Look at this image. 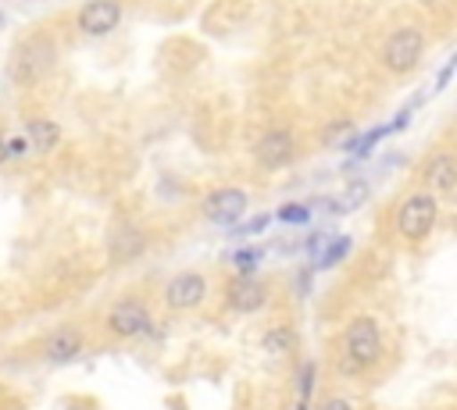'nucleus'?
<instances>
[{
  "instance_id": "obj_8",
  "label": "nucleus",
  "mask_w": 457,
  "mask_h": 410,
  "mask_svg": "<svg viewBox=\"0 0 457 410\" xmlns=\"http://www.w3.org/2000/svg\"><path fill=\"white\" fill-rule=\"evenodd\" d=\"M425 185H428V196H443L450 200L457 193V157L450 150H436L425 164Z\"/></svg>"
},
{
  "instance_id": "obj_1",
  "label": "nucleus",
  "mask_w": 457,
  "mask_h": 410,
  "mask_svg": "<svg viewBox=\"0 0 457 410\" xmlns=\"http://www.w3.org/2000/svg\"><path fill=\"white\" fill-rule=\"evenodd\" d=\"M57 64V43L46 32H29L14 43L11 61H7V78L18 89H32L39 86Z\"/></svg>"
},
{
  "instance_id": "obj_9",
  "label": "nucleus",
  "mask_w": 457,
  "mask_h": 410,
  "mask_svg": "<svg viewBox=\"0 0 457 410\" xmlns=\"http://www.w3.org/2000/svg\"><path fill=\"white\" fill-rule=\"evenodd\" d=\"M246 203L250 200H246V193L239 185H221L204 200V214L211 221H218V225H232V221H239L246 214Z\"/></svg>"
},
{
  "instance_id": "obj_17",
  "label": "nucleus",
  "mask_w": 457,
  "mask_h": 410,
  "mask_svg": "<svg viewBox=\"0 0 457 410\" xmlns=\"http://www.w3.org/2000/svg\"><path fill=\"white\" fill-rule=\"evenodd\" d=\"M350 135H353V125L350 121H336V125H328L325 143H339V139H350Z\"/></svg>"
},
{
  "instance_id": "obj_16",
  "label": "nucleus",
  "mask_w": 457,
  "mask_h": 410,
  "mask_svg": "<svg viewBox=\"0 0 457 410\" xmlns=\"http://www.w3.org/2000/svg\"><path fill=\"white\" fill-rule=\"evenodd\" d=\"M364 193H368V189H364V182H353V185H350V193L336 200V210H353V207L364 200Z\"/></svg>"
},
{
  "instance_id": "obj_19",
  "label": "nucleus",
  "mask_w": 457,
  "mask_h": 410,
  "mask_svg": "<svg viewBox=\"0 0 457 410\" xmlns=\"http://www.w3.org/2000/svg\"><path fill=\"white\" fill-rule=\"evenodd\" d=\"M318 410H353V406H350L343 396H328L325 403H318Z\"/></svg>"
},
{
  "instance_id": "obj_13",
  "label": "nucleus",
  "mask_w": 457,
  "mask_h": 410,
  "mask_svg": "<svg viewBox=\"0 0 457 410\" xmlns=\"http://www.w3.org/2000/svg\"><path fill=\"white\" fill-rule=\"evenodd\" d=\"M82 349V335L75 328H57L43 339V360L50 364H64V360H75Z\"/></svg>"
},
{
  "instance_id": "obj_7",
  "label": "nucleus",
  "mask_w": 457,
  "mask_h": 410,
  "mask_svg": "<svg viewBox=\"0 0 457 410\" xmlns=\"http://www.w3.org/2000/svg\"><path fill=\"white\" fill-rule=\"evenodd\" d=\"M150 324H154V317H150L146 303H143V299H132V296H129V299H118V303L111 307V314H107V328H111L114 335H121V339L146 335Z\"/></svg>"
},
{
  "instance_id": "obj_10",
  "label": "nucleus",
  "mask_w": 457,
  "mask_h": 410,
  "mask_svg": "<svg viewBox=\"0 0 457 410\" xmlns=\"http://www.w3.org/2000/svg\"><path fill=\"white\" fill-rule=\"evenodd\" d=\"M204 296H207V278L196 275V271L175 275V278L168 282V289H164V303H168L171 310H193V307L204 303Z\"/></svg>"
},
{
  "instance_id": "obj_6",
  "label": "nucleus",
  "mask_w": 457,
  "mask_h": 410,
  "mask_svg": "<svg viewBox=\"0 0 457 410\" xmlns=\"http://www.w3.org/2000/svg\"><path fill=\"white\" fill-rule=\"evenodd\" d=\"M121 14H125L121 0H86V4L75 11V25H79L82 36L104 39V36H111V32L121 25Z\"/></svg>"
},
{
  "instance_id": "obj_12",
  "label": "nucleus",
  "mask_w": 457,
  "mask_h": 410,
  "mask_svg": "<svg viewBox=\"0 0 457 410\" xmlns=\"http://www.w3.org/2000/svg\"><path fill=\"white\" fill-rule=\"evenodd\" d=\"M268 303V285L261 282V278H236L232 285H228V292H225V307L228 310H236V314H253V310H261Z\"/></svg>"
},
{
  "instance_id": "obj_20",
  "label": "nucleus",
  "mask_w": 457,
  "mask_h": 410,
  "mask_svg": "<svg viewBox=\"0 0 457 410\" xmlns=\"http://www.w3.org/2000/svg\"><path fill=\"white\" fill-rule=\"evenodd\" d=\"M4 160H11V143H7V132L0 128V164Z\"/></svg>"
},
{
  "instance_id": "obj_11",
  "label": "nucleus",
  "mask_w": 457,
  "mask_h": 410,
  "mask_svg": "<svg viewBox=\"0 0 457 410\" xmlns=\"http://www.w3.org/2000/svg\"><path fill=\"white\" fill-rule=\"evenodd\" d=\"M146 242H150V239H146L143 228H136V225H118V228H111V235H107V260H111V264H125V260L146 253Z\"/></svg>"
},
{
  "instance_id": "obj_14",
  "label": "nucleus",
  "mask_w": 457,
  "mask_h": 410,
  "mask_svg": "<svg viewBox=\"0 0 457 410\" xmlns=\"http://www.w3.org/2000/svg\"><path fill=\"white\" fill-rule=\"evenodd\" d=\"M25 143H29L39 157H46V153H54L57 143H61V125L50 121V118H29V121H25Z\"/></svg>"
},
{
  "instance_id": "obj_5",
  "label": "nucleus",
  "mask_w": 457,
  "mask_h": 410,
  "mask_svg": "<svg viewBox=\"0 0 457 410\" xmlns=\"http://www.w3.org/2000/svg\"><path fill=\"white\" fill-rule=\"evenodd\" d=\"M293 157H296V135L286 125L261 132V139L253 143V160L261 171H282L293 164Z\"/></svg>"
},
{
  "instance_id": "obj_18",
  "label": "nucleus",
  "mask_w": 457,
  "mask_h": 410,
  "mask_svg": "<svg viewBox=\"0 0 457 410\" xmlns=\"http://www.w3.org/2000/svg\"><path fill=\"white\" fill-rule=\"evenodd\" d=\"M278 217L296 225V221H307V210H303V207H296V203H289V207H282V210H278Z\"/></svg>"
},
{
  "instance_id": "obj_3",
  "label": "nucleus",
  "mask_w": 457,
  "mask_h": 410,
  "mask_svg": "<svg viewBox=\"0 0 457 410\" xmlns=\"http://www.w3.org/2000/svg\"><path fill=\"white\" fill-rule=\"evenodd\" d=\"M425 57V32L418 25H400L382 39V68L389 75H407Z\"/></svg>"
},
{
  "instance_id": "obj_15",
  "label": "nucleus",
  "mask_w": 457,
  "mask_h": 410,
  "mask_svg": "<svg viewBox=\"0 0 457 410\" xmlns=\"http://www.w3.org/2000/svg\"><path fill=\"white\" fill-rule=\"evenodd\" d=\"M293 346H296V339L289 328H268V335H264L268 353H293Z\"/></svg>"
},
{
  "instance_id": "obj_4",
  "label": "nucleus",
  "mask_w": 457,
  "mask_h": 410,
  "mask_svg": "<svg viewBox=\"0 0 457 410\" xmlns=\"http://www.w3.org/2000/svg\"><path fill=\"white\" fill-rule=\"evenodd\" d=\"M393 221H396V232H400L407 242H421V239H428V235L436 232L439 200L428 196V193H411V196L396 207Z\"/></svg>"
},
{
  "instance_id": "obj_2",
  "label": "nucleus",
  "mask_w": 457,
  "mask_h": 410,
  "mask_svg": "<svg viewBox=\"0 0 457 410\" xmlns=\"http://www.w3.org/2000/svg\"><path fill=\"white\" fill-rule=\"evenodd\" d=\"M382 357V332H378V321L371 314H361L346 324L343 332V364L346 374H361L368 367H375Z\"/></svg>"
}]
</instances>
